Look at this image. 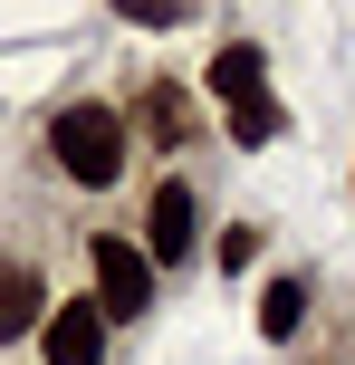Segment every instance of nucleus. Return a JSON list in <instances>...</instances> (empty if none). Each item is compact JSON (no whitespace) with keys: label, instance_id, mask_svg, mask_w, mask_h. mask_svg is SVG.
I'll return each mask as SVG.
<instances>
[{"label":"nucleus","instance_id":"nucleus-6","mask_svg":"<svg viewBox=\"0 0 355 365\" xmlns=\"http://www.w3.org/2000/svg\"><path fill=\"white\" fill-rule=\"evenodd\" d=\"M134 135H144L154 154H183V135H192V96H183V77H154V87L134 96Z\"/></svg>","mask_w":355,"mask_h":365},{"label":"nucleus","instance_id":"nucleus-8","mask_svg":"<svg viewBox=\"0 0 355 365\" xmlns=\"http://www.w3.org/2000/svg\"><path fill=\"white\" fill-rule=\"evenodd\" d=\"M298 327H307V279H269V289H260V336L288 346Z\"/></svg>","mask_w":355,"mask_h":365},{"label":"nucleus","instance_id":"nucleus-1","mask_svg":"<svg viewBox=\"0 0 355 365\" xmlns=\"http://www.w3.org/2000/svg\"><path fill=\"white\" fill-rule=\"evenodd\" d=\"M125 115L115 106H96V96H77V106H58L48 115V164L77 182V192H106L115 173H125Z\"/></svg>","mask_w":355,"mask_h":365},{"label":"nucleus","instance_id":"nucleus-9","mask_svg":"<svg viewBox=\"0 0 355 365\" xmlns=\"http://www.w3.org/2000/svg\"><path fill=\"white\" fill-rule=\"evenodd\" d=\"M211 259H221V279H240L250 259H260V221H231V231H221V250H211Z\"/></svg>","mask_w":355,"mask_h":365},{"label":"nucleus","instance_id":"nucleus-2","mask_svg":"<svg viewBox=\"0 0 355 365\" xmlns=\"http://www.w3.org/2000/svg\"><path fill=\"white\" fill-rule=\"evenodd\" d=\"M211 96H221V125H231V145H279L288 106L269 96V58L250 48V38H221V58H211Z\"/></svg>","mask_w":355,"mask_h":365},{"label":"nucleus","instance_id":"nucleus-7","mask_svg":"<svg viewBox=\"0 0 355 365\" xmlns=\"http://www.w3.org/2000/svg\"><path fill=\"white\" fill-rule=\"evenodd\" d=\"M38 317H48V289H38V269H29V259H0V346L38 336Z\"/></svg>","mask_w":355,"mask_h":365},{"label":"nucleus","instance_id":"nucleus-4","mask_svg":"<svg viewBox=\"0 0 355 365\" xmlns=\"http://www.w3.org/2000/svg\"><path fill=\"white\" fill-rule=\"evenodd\" d=\"M134 231H144V259H154V269L192 259V231H202V202H192V182H183V173H164V182L144 192V221H134Z\"/></svg>","mask_w":355,"mask_h":365},{"label":"nucleus","instance_id":"nucleus-3","mask_svg":"<svg viewBox=\"0 0 355 365\" xmlns=\"http://www.w3.org/2000/svg\"><path fill=\"white\" fill-rule=\"evenodd\" d=\"M87 269H96V308H106V327L154 317V259H144L134 231H96V240H87Z\"/></svg>","mask_w":355,"mask_h":365},{"label":"nucleus","instance_id":"nucleus-5","mask_svg":"<svg viewBox=\"0 0 355 365\" xmlns=\"http://www.w3.org/2000/svg\"><path fill=\"white\" fill-rule=\"evenodd\" d=\"M38 356L48 365H106V308L96 298H58L38 317Z\"/></svg>","mask_w":355,"mask_h":365}]
</instances>
